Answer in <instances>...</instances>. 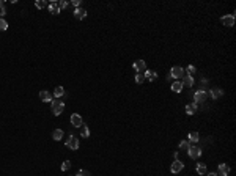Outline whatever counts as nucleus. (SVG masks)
Listing matches in <instances>:
<instances>
[{
  "label": "nucleus",
  "instance_id": "10",
  "mask_svg": "<svg viewBox=\"0 0 236 176\" xmlns=\"http://www.w3.org/2000/svg\"><path fill=\"white\" fill-rule=\"evenodd\" d=\"M74 18L82 21V19H85L87 18V11L84 8H74Z\"/></svg>",
  "mask_w": 236,
  "mask_h": 176
},
{
  "label": "nucleus",
  "instance_id": "11",
  "mask_svg": "<svg viewBox=\"0 0 236 176\" xmlns=\"http://www.w3.org/2000/svg\"><path fill=\"white\" fill-rule=\"evenodd\" d=\"M39 99L43 101V102H52V101H54V99H52V94H50L49 91H46V90L39 91Z\"/></svg>",
  "mask_w": 236,
  "mask_h": 176
},
{
  "label": "nucleus",
  "instance_id": "8",
  "mask_svg": "<svg viewBox=\"0 0 236 176\" xmlns=\"http://www.w3.org/2000/svg\"><path fill=\"white\" fill-rule=\"evenodd\" d=\"M71 124L74 127H82V124H84V119H82V116L79 113H73L71 115Z\"/></svg>",
  "mask_w": 236,
  "mask_h": 176
},
{
  "label": "nucleus",
  "instance_id": "12",
  "mask_svg": "<svg viewBox=\"0 0 236 176\" xmlns=\"http://www.w3.org/2000/svg\"><path fill=\"white\" fill-rule=\"evenodd\" d=\"M222 24L227 25V27H233L234 25V14H227L222 18Z\"/></svg>",
  "mask_w": 236,
  "mask_h": 176
},
{
  "label": "nucleus",
  "instance_id": "5",
  "mask_svg": "<svg viewBox=\"0 0 236 176\" xmlns=\"http://www.w3.org/2000/svg\"><path fill=\"white\" fill-rule=\"evenodd\" d=\"M66 146L69 148V150H73V151H76L77 148H79V140L74 137V135H69V137L66 139Z\"/></svg>",
  "mask_w": 236,
  "mask_h": 176
},
{
  "label": "nucleus",
  "instance_id": "33",
  "mask_svg": "<svg viewBox=\"0 0 236 176\" xmlns=\"http://www.w3.org/2000/svg\"><path fill=\"white\" fill-rule=\"evenodd\" d=\"M71 3H73V6H74V8H79V6H80V0H73Z\"/></svg>",
  "mask_w": 236,
  "mask_h": 176
},
{
  "label": "nucleus",
  "instance_id": "26",
  "mask_svg": "<svg viewBox=\"0 0 236 176\" xmlns=\"http://www.w3.org/2000/svg\"><path fill=\"white\" fill-rule=\"evenodd\" d=\"M189 146H190L189 142H187V140H183L181 143H179V150H181V151H187V150H189Z\"/></svg>",
  "mask_w": 236,
  "mask_h": 176
},
{
  "label": "nucleus",
  "instance_id": "14",
  "mask_svg": "<svg viewBox=\"0 0 236 176\" xmlns=\"http://www.w3.org/2000/svg\"><path fill=\"white\" fill-rule=\"evenodd\" d=\"M143 76H145V79L150 80V82H154V80L158 79V72H156V71H150V69H146V71L143 72Z\"/></svg>",
  "mask_w": 236,
  "mask_h": 176
},
{
  "label": "nucleus",
  "instance_id": "27",
  "mask_svg": "<svg viewBox=\"0 0 236 176\" xmlns=\"http://www.w3.org/2000/svg\"><path fill=\"white\" fill-rule=\"evenodd\" d=\"M6 14V10H5V2L3 0H0V18L3 19V16Z\"/></svg>",
  "mask_w": 236,
  "mask_h": 176
},
{
  "label": "nucleus",
  "instance_id": "4",
  "mask_svg": "<svg viewBox=\"0 0 236 176\" xmlns=\"http://www.w3.org/2000/svg\"><path fill=\"white\" fill-rule=\"evenodd\" d=\"M132 68L135 69V72L143 74V72L146 71V63H145L143 60H135V61L132 63Z\"/></svg>",
  "mask_w": 236,
  "mask_h": 176
},
{
  "label": "nucleus",
  "instance_id": "2",
  "mask_svg": "<svg viewBox=\"0 0 236 176\" xmlns=\"http://www.w3.org/2000/svg\"><path fill=\"white\" fill-rule=\"evenodd\" d=\"M170 77L179 80L181 77H184V69H183L181 66H173V68H172V71H170Z\"/></svg>",
  "mask_w": 236,
  "mask_h": 176
},
{
  "label": "nucleus",
  "instance_id": "3",
  "mask_svg": "<svg viewBox=\"0 0 236 176\" xmlns=\"http://www.w3.org/2000/svg\"><path fill=\"white\" fill-rule=\"evenodd\" d=\"M206 98H208V93H206L203 88H200L198 91H195V94H194V99H195V104L205 102V101H206Z\"/></svg>",
  "mask_w": 236,
  "mask_h": 176
},
{
  "label": "nucleus",
  "instance_id": "24",
  "mask_svg": "<svg viewBox=\"0 0 236 176\" xmlns=\"http://www.w3.org/2000/svg\"><path fill=\"white\" fill-rule=\"evenodd\" d=\"M63 94H65V88L63 87H57V88L54 90V96L55 98H62Z\"/></svg>",
  "mask_w": 236,
  "mask_h": 176
},
{
  "label": "nucleus",
  "instance_id": "34",
  "mask_svg": "<svg viewBox=\"0 0 236 176\" xmlns=\"http://www.w3.org/2000/svg\"><path fill=\"white\" fill-rule=\"evenodd\" d=\"M206 174H208V176H219V174H217V173H214V171H213V173H206Z\"/></svg>",
  "mask_w": 236,
  "mask_h": 176
},
{
  "label": "nucleus",
  "instance_id": "18",
  "mask_svg": "<svg viewBox=\"0 0 236 176\" xmlns=\"http://www.w3.org/2000/svg\"><path fill=\"white\" fill-rule=\"evenodd\" d=\"M181 84H183V87H192L194 85V77H190V76H184L183 77V80H181Z\"/></svg>",
  "mask_w": 236,
  "mask_h": 176
},
{
  "label": "nucleus",
  "instance_id": "19",
  "mask_svg": "<svg viewBox=\"0 0 236 176\" xmlns=\"http://www.w3.org/2000/svg\"><path fill=\"white\" fill-rule=\"evenodd\" d=\"M195 170H197V173H198V174H202V176L208 173V168H206V164H202V162H200V164H197Z\"/></svg>",
  "mask_w": 236,
  "mask_h": 176
},
{
  "label": "nucleus",
  "instance_id": "17",
  "mask_svg": "<svg viewBox=\"0 0 236 176\" xmlns=\"http://www.w3.org/2000/svg\"><path fill=\"white\" fill-rule=\"evenodd\" d=\"M222 94H224V91H222L220 88H213L211 91H210V96L216 101V99H219L220 96H222Z\"/></svg>",
  "mask_w": 236,
  "mask_h": 176
},
{
  "label": "nucleus",
  "instance_id": "22",
  "mask_svg": "<svg viewBox=\"0 0 236 176\" xmlns=\"http://www.w3.org/2000/svg\"><path fill=\"white\" fill-rule=\"evenodd\" d=\"M195 72H197V68H195V66L189 65V66L186 68V76H190V77H194V76H195Z\"/></svg>",
  "mask_w": 236,
  "mask_h": 176
},
{
  "label": "nucleus",
  "instance_id": "32",
  "mask_svg": "<svg viewBox=\"0 0 236 176\" xmlns=\"http://www.w3.org/2000/svg\"><path fill=\"white\" fill-rule=\"evenodd\" d=\"M68 6V2H65V0H62V2H58V8L60 10H65Z\"/></svg>",
  "mask_w": 236,
  "mask_h": 176
},
{
  "label": "nucleus",
  "instance_id": "13",
  "mask_svg": "<svg viewBox=\"0 0 236 176\" xmlns=\"http://www.w3.org/2000/svg\"><path fill=\"white\" fill-rule=\"evenodd\" d=\"M47 8H49V11H50V14H54V16H57L58 13H60V8H58V3H57V2H50V3L47 5Z\"/></svg>",
  "mask_w": 236,
  "mask_h": 176
},
{
  "label": "nucleus",
  "instance_id": "16",
  "mask_svg": "<svg viewBox=\"0 0 236 176\" xmlns=\"http://www.w3.org/2000/svg\"><path fill=\"white\" fill-rule=\"evenodd\" d=\"M183 84H181V80H175V82L172 84V91H175V93H181L183 91Z\"/></svg>",
  "mask_w": 236,
  "mask_h": 176
},
{
  "label": "nucleus",
  "instance_id": "9",
  "mask_svg": "<svg viewBox=\"0 0 236 176\" xmlns=\"http://www.w3.org/2000/svg\"><path fill=\"white\" fill-rule=\"evenodd\" d=\"M217 174H220V176H228L230 174V165L228 164H219Z\"/></svg>",
  "mask_w": 236,
  "mask_h": 176
},
{
  "label": "nucleus",
  "instance_id": "31",
  "mask_svg": "<svg viewBox=\"0 0 236 176\" xmlns=\"http://www.w3.org/2000/svg\"><path fill=\"white\" fill-rule=\"evenodd\" d=\"M76 176H91V174H90V173H88L87 170H79Z\"/></svg>",
  "mask_w": 236,
  "mask_h": 176
},
{
  "label": "nucleus",
  "instance_id": "6",
  "mask_svg": "<svg viewBox=\"0 0 236 176\" xmlns=\"http://www.w3.org/2000/svg\"><path fill=\"white\" fill-rule=\"evenodd\" d=\"M187 154H189V157H192V159H198L200 156H202V150L198 146H189V150H187Z\"/></svg>",
  "mask_w": 236,
  "mask_h": 176
},
{
  "label": "nucleus",
  "instance_id": "20",
  "mask_svg": "<svg viewBox=\"0 0 236 176\" xmlns=\"http://www.w3.org/2000/svg\"><path fill=\"white\" fill-rule=\"evenodd\" d=\"M52 139H54L55 142H60V140L63 139V131H62V129H55L54 134H52Z\"/></svg>",
  "mask_w": 236,
  "mask_h": 176
},
{
  "label": "nucleus",
  "instance_id": "21",
  "mask_svg": "<svg viewBox=\"0 0 236 176\" xmlns=\"http://www.w3.org/2000/svg\"><path fill=\"white\" fill-rule=\"evenodd\" d=\"M189 142L190 143H197L198 140H200V135H198V132H189Z\"/></svg>",
  "mask_w": 236,
  "mask_h": 176
},
{
  "label": "nucleus",
  "instance_id": "7",
  "mask_svg": "<svg viewBox=\"0 0 236 176\" xmlns=\"http://www.w3.org/2000/svg\"><path fill=\"white\" fill-rule=\"evenodd\" d=\"M183 168H184V164H183L181 160H178V159H175L173 164L170 165V171H172V173H179Z\"/></svg>",
  "mask_w": 236,
  "mask_h": 176
},
{
  "label": "nucleus",
  "instance_id": "23",
  "mask_svg": "<svg viewBox=\"0 0 236 176\" xmlns=\"http://www.w3.org/2000/svg\"><path fill=\"white\" fill-rule=\"evenodd\" d=\"M80 135L84 139H88L90 137V129H88V126H84L82 124V127H80Z\"/></svg>",
  "mask_w": 236,
  "mask_h": 176
},
{
  "label": "nucleus",
  "instance_id": "1",
  "mask_svg": "<svg viewBox=\"0 0 236 176\" xmlns=\"http://www.w3.org/2000/svg\"><path fill=\"white\" fill-rule=\"evenodd\" d=\"M52 104V113L55 115V116H58V115H62L63 113V110H65V102L63 101H52L50 102Z\"/></svg>",
  "mask_w": 236,
  "mask_h": 176
},
{
  "label": "nucleus",
  "instance_id": "25",
  "mask_svg": "<svg viewBox=\"0 0 236 176\" xmlns=\"http://www.w3.org/2000/svg\"><path fill=\"white\" fill-rule=\"evenodd\" d=\"M49 3L46 2V0H36V2H35V6L38 8V10H43V8H46Z\"/></svg>",
  "mask_w": 236,
  "mask_h": 176
},
{
  "label": "nucleus",
  "instance_id": "15",
  "mask_svg": "<svg viewBox=\"0 0 236 176\" xmlns=\"http://www.w3.org/2000/svg\"><path fill=\"white\" fill-rule=\"evenodd\" d=\"M197 107H198V104H195V102H194V104H187L186 105V113L187 115H195L197 113Z\"/></svg>",
  "mask_w": 236,
  "mask_h": 176
},
{
  "label": "nucleus",
  "instance_id": "28",
  "mask_svg": "<svg viewBox=\"0 0 236 176\" xmlns=\"http://www.w3.org/2000/svg\"><path fill=\"white\" fill-rule=\"evenodd\" d=\"M60 168H62V171H68L69 168H71V162H69V160H65Z\"/></svg>",
  "mask_w": 236,
  "mask_h": 176
},
{
  "label": "nucleus",
  "instance_id": "29",
  "mask_svg": "<svg viewBox=\"0 0 236 176\" xmlns=\"http://www.w3.org/2000/svg\"><path fill=\"white\" fill-rule=\"evenodd\" d=\"M8 29V22L5 21V19H2V18H0V30H2V32H5Z\"/></svg>",
  "mask_w": 236,
  "mask_h": 176
},
{
  "label": "nucleus",
  "instance_id": "30",
  "mask_svg": "<svg viewBox=\"0 0 236 176\" xmlns=\"http://www.w3.org/2000/svg\"><path fill=\"white\" fill-rule=\"evenodd\" d=\"M143 80H145V76H143V74H140V72L135 74V82H137V84H142Z\"/></svg>",
  "mask_w": 236,
  "mask_h": 176
}]
</instances>
